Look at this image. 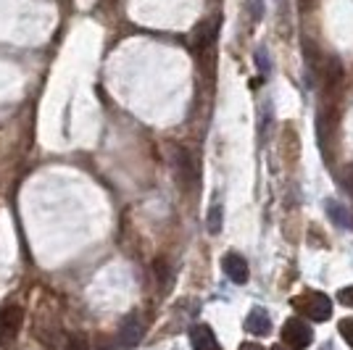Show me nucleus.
<instances>
[{
	"instance_id": "f257e3e1",
	"label": "nucleus",
	"mask_w": 353,
	"mask_h": 350,
	"mask_svg": "<svg viewBox=\"0 0 353 350\" xmlns=\"http://www.w3.org/2000/svg\"><path fill=\"white\" fill-rule=\"evenodd\" d=\"M293 306L298 313L309 316L311 321H327L332 316V300H330L324 292H316V290H309V292H303V295H298L293 300Z\"/></svg>"
},
{
	"instance_id": "f03ea898",
	"label": "nucleus",
	"mask_w": 353,
	"mask_h": 350,
	"mask_svg": "<svg viewBox=\"0 0 353 350\" xmlns=\"http://www.w3.org/2000/svg\"><path fill=\"white\" fill-rule=\"evenodd\" d=\"M143 335H145V324L140 319V313H130V316H124V321L119 324V332L111 340V348H101V350H130L143 340Z\"/></svg>"
},
{
	"instance_id": "7ed1b4c3",
	"label": "nucleus",
	"mask_w": 353,
	"mask_h": 350,
	"mask_svg": "<svg viewBox=\"0 0 353 350\" xmlns=\"http://www.w3.org/2000/svg\"><path fill=\"white\" fill-rule=\"evenodd\" d=\"M282 342L293 350H306L314 342V332L303 319H288L282 327Z\"/></svg>"
},
{
	"instance_id": "20e7f679",
	"label": "nucleus",
	"mask_w": 353,
	"mask_h": 350,
	"mask_svg": "<svg viewBox=\"0 0 353 350\" xmlns=\"http://www.w3.org/2000/svg\"><path fill=\"white\" fill-rule=\"evenodd\" d=\"M174 161H176V179H179V185H182L185 190H195L201 174H198V163L192 158V153L185 150V147H176Z\"/></svg>"
},
{
	"instance_id": "39448f33",
	"label": "nucleus",
	"mask_w": 353,
	"mask_h": 350,
	"mask_svg": "<svg viewBox=\"0 0 353 350\" xmlns=\"http://www.w3.org/2000/svg\"><path fill=\"white\" fill-rule=\"evenodd\" d=\"M21 324H24V311L19 306H6L0 311V345H8L14 342L16 335L21 332Z\"/></svg>"
},
{
	"instance_id": "423d86ee",
	"label": "nucleus",
	"mask_w": 353,
	"mask_h": 350,
	"mask_svg": "<svg viewBox=\"0 0 353 350\" xmlns=\"http://www.w3.org/2000/svg\"><path fill=\"white\" fill-rule=\"evenodd\" d=\"M216 34H219V19L214 16V19H208V21L195 27V32H192V48H195L198 53H208V50L214 48Z\"/></svg>"
},
{
	"instance_id": "0eeeda50",
	"label": "nucleus",
	"mask_w": 353,
	"mask_h": 350,
	"mask_svg": "<svg viewBox=\"0 0 353 350\" xmlns=\"http://www.w3.org/2000/svg\"><path fill=\"white\" fill-rule=\"evenodd\" d=\"M221 269H224V274L232 279L235 285H245L250 277L248 263H245V258H243L240 253H227L224 261H221Z\"/></svg>"
},
{
	"instance_id": "6e6552de",
	"label": "nucleus",
	"mask_w": 353,
	"mask_h": 350,
	"mask_svg": "<svg viewBox=\"0 0 353 350\" xmlns=\"http://www.w3.org/2000/svg\"><path fill=\"white\" fill-rule=\"evenodd\" d=\"M190 342H192V350H221L214 332H211V327H206V324H195L192 327Z\"/></svg>"
},
{
	"instance_id": "1a4fd4ad",
	"label": "nucleus",
	"mask_w": 353,
	"mask_h": 350,
	"mask_svg": "<svg viewBox=\"0 0 353 350\" xmlns=\"http://www.w3.org/2000/svg\"><path fill=\"white\" fill-rule=\"evenodd\" d=\"M245 329H248L250 335H259V337L272 332V319H269V313H266L264 308H253L250 311L248 319H245Z\"/></svg>"
},
{
	"instance_id": "9d476101",
	"label": "nucleus",
	"mask_w": 353,
	"mask_h": 350,
	"mask_svg": "<svg viewBox=\"0 0 353 350\" xmlns=\"http://www.w3.org/2000/svg\"><path fill=\"white\" fill-rule=\"evenodd\" d=\"M324 208H327V216L335 221L340 229H353V216L340 203H335V200H327V203H324Z\"/></svg>"
},
{
	"instance_id": "9b49d317",
	"label": "nucleus",
	"mask_w": 353,
	"mask_h": 350,
	"mask_svg": "<svg viewBox=\"0 0 353 350\" xmlns=\"http://www.w3.org/2000/svg\"><path fill=\"white\" fill-rule=\"evenodd\" d=\"M324 82L330 90H338L340 82H343V63L338 59H327L324 63Z\"/></svg>"
},
{
	"instance_id": "f8f14e48",
	"label": "nucleus",
	"mask_w": 353,
	"mask_h": 350,
	"mask_svg": "<svg viewBox=\"0 0 353 350\" xmlns=\"http://www.w3.org/2000/svg\"><path fill=\"white\" fill-rule=\"evenodd\" d=\"M208 232L211 234L221 232V205L219 203L211 205V214H208Z\"/></svg>"
},
{
	"instance_id": "ddd939ff",
	"label": "nucleus",
	"mask_w": 353,
	"mask_h": 350,
	"mask_svg": "<svg viewBox=\"0 0 353 350\" xmlns=\"http://www.w3.org/2000/svg\"><path fill=\"white\" fill-rule=\"evenodd\" d=\"M338 329H340V335H343V340H345L353 350V319H343L338 324Z\"/></svg>"
},
{
	"instance_id": "4468645a",
	"label": "nucleus",
	"mask_w": 353,
	"mask_h": 350,
	"mask_svg": "<svg viewBox=\"0 0 353 350\" xmlns=\"http://www.w3.org/2000/svg\"><path fill=\"white\" fill-rule=\"evenodd\" d=\"M66 350H90V342L82 335H72L66 342Z\"/></svg>"
},
{
	"instance_id": "2eb2a0df",
	"label": "nucleus",
	"mask_w": 353,
	"mask_h": 350,
	"mask_svg": "<svg viewBox=\"0 0 353 350\" xmlns=\"http://www.w3.org/2000/svg\"><path fill=\"white\" fill-rule=\"evenodd\" d=\"M343 187L348 190V195L353 198V163L345 166V172H343Z\"/></svg>"
},
{
	"instance_id": "dca6fc26",
	"label": "nucleus",
	"mask_w": 353,
	"mask_h": 350,
	"mask_svg": "<svg viewBox=\"0 0 353 350\" xmlns=\"http://www.w3.org/2000/svg\"><path fill=\"white\" fill-rule=\"evenodd\" d=\"M338 300L343 303V306H353V287H343V290L338 292Z\"/></svg>"
},
{
	"instance_id": "f3484780",
	"label": "nucleus",
	"mask_w": 353,
	"mask_h": 350,
	"mask_svg": "<svg viewBox=\"0 0 353 350\" xmlns=\"http://www.w3.org/2000/svg\"><path fill=\"white\" fill-rule=\"evenodd\" d=\"M250 8H253L256 19H261V3H259V0H250Z\"/></svg>"
},
{
	"instance_id": "a211bd4d",
	"label": "nucleus",
	"mask_w": 353,
	"mask_h": 350,
	"mask_svg": "<svg viewBox=\"0 0 353 350\" xmlns=\"http://www.w3.org/2000/svg\"><path fill=\"white\" fill-rule=\"evenodd\" d=\"M240 350H264V348L256 345V342H245V345H240Z\"/></svg>"
},
{
	"instance_id": "6ab92c4d",
	"label": "nucleus",
	"mask_w": 353,
	"mask_h": 350,
	"mask_svg": "<svg viewBox=\"0 0 353 350\" xmlns=\"http://www.w3.org/2000/svg\"><path fill=\"white\" fill-rule=\"evenodd\" d=\"M309 3H311V0H309Z\"/></svg>"
}]
</instances>
